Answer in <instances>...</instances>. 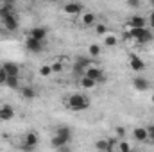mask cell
<instances>
[{"label":"cell","mask_w":154,"mask_h":152,"mask_svg":"<svg viewBox=\"0 0 154 152\" xmlns=\"http://www.w3.org/2000/svg\"><path fill=\"white\" fill-rule=\"evenodd\" d=\"M65 104L70 111H86L90 108V99L84 93H70L66 97Z\"/></svg>","instance_id":"cell-1"},{"label":"cell","mask_w":154,"mask_h":152,"mask_svg":"<svg viewBox=\"0 0 154 152\" xmlns=\"http://www.w3.org/2000/svg\"><path fill=\"white\" fill-rule=\"evenodd\" d=\"M70 140H72V131H70V127H66V125L57 127V129H56V136L52 138V147L59 150L61 147L68 145Z\"/></svg>","instance_id":"cell-2"},{"label":"cell","mask_w":154,"mask_h":152,"mask_svg":"<svg viewBox=\"0 0 154 152\" xmlns=\"http://www.w3.org/2000/svg\"><path fill=\"white\" fill-rule=\"evenodd\" d=\"M2 25H4V29L5 31H9V32H16L18 31V16L14 14V13H11V14H7L5 18H2Z\"/></svg>","instance_id":"cell-3"},{"label":"cell","mask_w":154,"mask_h":152,"mask_svg":"<svg viewBox=\"0 0 154 152\" xmlns=\"http://www.w3.org/2000/svg\"><path fill=\"white\" fill-rule=\"evenodd\" d=\"M43 47H45V41L34 39V38H31V36H27V39H25V48L31 54H39L43 50Z\"/></svg>","instance_id":"cell-4"},{"label":"cell","mask_w":154,"mask_h":152,"mask_svg":"<svg viewBox=\"0 0 154 152\" xmlns=\"http://www.w3.org/2000/svg\"><path fill=\"white\" fill-rule=\"evenodd\" d=\"M82 9H84V5L81 2H68L63 5V13L68 16H79L82 13Z\"/></svg>","instance_id":"cell-5"},{"label":"cell","mask_w":154,"mask_h":152,"mask_svg":"<svg viewBox=\"0 0 154 152\" xmlns=\"http://www.w3.org/2000/svg\"><path fill=\"white\" fill-rule=\"evenodd\" d=\"M38 141H39L38 132L31 131V132H27V134L23 136V145H22V149H25V150H32V149L38 145Z\"/></svg>","instance_id":"cell-6"},{"label":"cell","mask_w":154,"mask_h":152,"mask_svg":"<svg viewBox=\"0 0 154 152\" xmlns=\"http://www.w3.org/2000/svg\"><path fill=\"white\" fill-rule=\"evenodd\" d=\"M133 138H134V141H138V143L149 141V131H147V127H134V129H133Z\"/></svg>","instance_id":"cell-7"},{"label":"cell","mask_w":154,"mask_h":152,"mask_svg":"<svg viewBox=\"0 0 154 152\" xmlns=\"http://www.w3.org/2000/svg\"><path fill=\"white\" fill-rule=\"evenodd\" d=\"M13 118H14V109H13V106H9V104L0 106V122H9V120H13Z\"/></svg>","instance_id":"cell-8"},{"label":"cell","mask_w":154,"mask_h":152,"mask_svg":"<svg viewBox=\"0 0 154 152\" xmlns=\"http://www.w3.org/2000/svg\"><path fill=\"white\" fill-rule=\"evenodd\" d=\"M2 68L5 70L7 75H20V65L14 63V61H5L2 65Z\"/></svg>","instance_id":"cell-9"},{"label":"cell","mask_w":154,"mask_h":152,"mask_svg":"<svg viewBox=\"0 0 154 152\" xmlns=\"http://www.w3.org/2000/svg\"><path fill=\"white\" fill-rule=\"evenodd\" d=\"M129 65H131V68H133L134 72H142V70L145 68V63H143L136 54H131V56H129Z\"/></svg>","instance_id":"cell-10"},{"label":"cell","mask_w":154,"mask_h":152,"mask_svg":"<svg viewBox=\"0 0 154 152\" xmlns=\"http://www.w3.org/2000/svg\"><path fill=\"white\" fill-rule=\"evenodd\" d=\"M47 29L45 27H32L31 29V32H29V36L31 38H34V39H39V41H45L47 39Z\"/></svg>","instance_id":"cell-11"},{"label":"cell","mask_w":154,"mask_h":152,"mask_svg":"<svg viewBox=\"0 0 154 152\" xmlns=\"http://www.w3.org/2000/svg\"><path fill=\"white\" fill-rule=\"evenodd\" d=\"M133 88L136 91H145V90H149V81L143 79V77H134L133 79Z\"/></svg>","instance_id":"cell-12"},{"label":"cell","mask_w":154,"mask_h":152,"mask_svg":"<svg viewBox=\"0 0 154 152\" xmlns=\"http://www.w3.org/2000/svg\"><path fill=\"white\" fill-rule=\"evenodd\" d=\"M104 70L102 68H99V66H95V65H90L86 70H84V74L82 75H88L90 79H93V81H97L99 77H100V74H102Z\"/></svg>","instance_id":"cell-13"},{"label":"cell","mask_w":154,"mask_h":152,"mask_svg":"<svg viewBox=\"0 0 154 152\" xmlns=\"http://www.w3.org/2000/svg\"><path fill=\"white\" fill-rule=\"evenodd\" d=\"M20 95L25 99V100H32V99H36V90L32 88V86H22L20 88Z\"/></svg>","instance_id":"cell-14"},{"label":"cell","mask_w":154,"mask_h":152,"mask_svg":"<svg viewBox=\"0 0 154 152\" xmlns=\"http://www.w3.org/2000/svg\"><path fill=\"white\" fill-rule=\"evenodd\" d=\"M129 27H147V18L145 16H131L129 18Z\"/></svg>","instance_id":"cell-15"},{"label":"cell","mask_w":154,"mask_h":152,"mask_svg":"<svg viewBox=\"0 0 154 152\" xmlns=\"http://www.w3.org/2000/svg\"><path fill=\"white\" fill-rule=\"evenodd\" d=\"M81 23H82L84 27H93V25L97 23V16H95L93 13H84L82 18H81Z\"/></svg>","instance_id":"cell-16"},{"label":"cell","mask_w":154,"mask_h":152,"mask_svg":"<svg viewBox=\"0 0 154 152\" xmlns=\"http://www.w3.org/2000/svg\"><path fill=\"white\" fill-rule=\"evenodd\" d=\"M5 86L11 88V90H18V88H20V75H7Z\"/></svg>","instance_id":"cell-17"},{"label":"cell","mask_w":154,"mask_h":152,"mask_svg":"<svg viewBox=\"0 0 154 152\" xmlns=\"http://www.w3.org/2000/svg\"><path fill=\"white\" fill-rule=\"evenodd\" d=\"M79 82H81V86H82L84 90H93V88L97 86V81L90 79L88 75H82V77H81V81H79Z\"/></svg>","instance_id":"cell-18"},{"label":"cell","mask_w":154,"mask_h":152,"mask_svg":"<svg viewBox=\"0 0 154 152\" xmlns=\"http://www.w3.org/2000/svg\"><path fill=\"white\" fill-rule=\"evenodd\" d=\"M104 47L106 48H113V47H116V43H118V38H116L115 34H104Z\"/></svg>","instance_id":"cell-19"},{"label":"cell","mask_w":154,"mask_h":152,"mask_svg":"<svg viewBox=\"0 0 154 152\" xmlns=\"http://www.w3.org/2000/svg\"><path fill=\"white\" fill-rule=\"evenodd\" d=\"M88 54H90L91 57H99V56L102 54V47L97 45V43H91V45L88 47Z\"/></svg>","instance_id":"cell-20"},{"label":"cell","mask_w":154,"mask_h":152,"mask_svg":"<svg viewBox=\"0 0 154 152\" xmlns=\"http://www.w3.org/2000/svg\"><path fill=\"white\" fill-rule=\"evenodd\" d=\"M11 13H14V5H11V4H2L0 5V18H5Z\"/></svg>","instance_id":"cell-21"},{"label":"cell","mask_w":154,"mask_h":152,"mask_svg":"<svg viewBox=\"0 0 154 152\" xmlns=\"http://www.w3.org/2000/svg\"><path fill=\"white\" fill-rule=\"evenodd\" d=\"M136 41H138L140 45H145V43H149V41H152V32H151L149 29H145V32H143V34H142L140 38L136 39Z\"/></svg>","instance_id":"cell-22"},{"label":"cell","mask_w":154,"mask_h":152,"mask_svg":"<svg viewBox=\"0 0 154 152\" xmlns=\"http://www.w3.org/2000/svg\"><path fill=\"white\" fill-rule=\"evenodd\" d=\"M93 29H95V34H99V36H104V34H108V25L106 23H95L93 25Z\"/></svg>","instance_id":"cell-23"},{"label":"cell","mask_w":154,"mask_h":152,"mask_svg":"<svg viewBox=\"0 0 154 152\" xmlns=\"http://www.w3.org/2000/svg\"><path fill=\"white\" fill-rule=\"evenodd\" d=\"M95 149L100 150V152H108V140H106V138L97 140V141H95Z\"/></svg>","instance_id":"cell-24"},{"label":"cell","mask_w":154,"mask_h":152,"mask_svg":"<svg viewBox=\"0 0 154 152\" xmlns=\"http://www.w3.org/2000/svg\"><path fill=\"white\" fill-rule=\"evenodd\" d=\"M54 72H52V66L50 65H43L41 68H39V75L41 77H48V75H52Z\"/></svg>","instance_id":"cell-25"},{"label":"cell","mask_w":154,"mask_h":152,"mask_svg":"<svg viewBox=\"0 0 154 152\" xmlns=\"http://www.w3.org/2000/svg\"><path fill=\"white\" fill-rule=\"evenodd\" d=\"M131 149H133V147H131L127 141H124V140H118V149H116V150H120V152H129Z\"/></svg>","instance_id":"cell-26"},{"label":"cell","mask_w":154,"mask_h":152,"mask_svg":"<svg viewBox=\"0 0 154 152\" xmlns=\"http://www.w3.org/2000/svg\"><path fill=\"white\" fill-rule=\"evenodd\" d=\"M118 149V140L116 138H109L108 140V152H113Z\"/></svg>","instance_id":"cell-27"},{"label":"cell","mask_w":154,"mask_h":152,"mask_svg":"<svg viewBox=\"0 0 154 152\" xmlns=\"http://www.w3.org/2000/svg\"><path fill=\"white\" fill-rule=\"evenodd\" d=\"M50 66H52V72H54V74H59V72H63V68H65V66H63V63H59V61L52 63Z\"/></svg>","instance_id":"cell-28"},{"label":"cell","mask_w":154,"mask_h":152,"mask_svg":"<svg viewBox=\"0 0 154 152\" xmlns=\"http://www.w3.org/2000/svg\"><path fill=\"white\" fill-rule=\"evenodd\" d=\"M125 4L131 7V9H138L142 5V0H125Z\"/></svg>","instance_id":"cell-29"},{"label":"cell","mask_w":154,"mask_h":152,"mask_svg":"<svg viewBox=\"0 0 154 152\" xmlns=\"http://www.w3.org/2000/svg\"><path fill=\"white\" fill-rule=\"evenodd\" d=\"M5 79H7V74H5V70L0 66V86H5Z\"/></svg>","instance_id":"cell-30"},{"label":"cell","mask_w":154,"mask_h":152,"mask_svg":"<svg viewBox=\"0 0 154 152\" xmlns=\"http://www.w3.org/2000/svg\"><path fill=\"white\" fill-rule=\"evenodd\" d=\"M104 82H108V74H104V72H102L100 77L97 79V84H104Z\"/></svg>","instance_id":"cell-31"},{"label":"cell","mask_w":154,"mask_h":152,"mask_svg":"<svg viewBox=\"0 0 154 152\" xmlns=\"http://www.w3.org/2000/svg\"><path fill=\"white\" fill-rule=\"evenodd\" d=\"M147 23H149L151 29H154V11H151V14H149V18H147Z\"/></svg>","instance_id":"cell-32"},{"label":"cell","mask_w":154,"mask_h":152,"mask_svg":"<svg viewBox=\"0 0 154 152\" xmlns=\"http://www.w3.org/2000/svg\"><path fill=\"white\" fill-rule=\"evenodd\" d=\"M147 131H149V140H151V141H154V123L147 127Z\"/></svg>","instance_id":"cell-33"},{"label":"cell","mask_w":154,"mask_h":152,"mask_svg":"<svg viewBox=\"0 0 154 152\" xmlns=\"http://www.w3.org/2000/svg\"><path fill=\"white\" fill-rule=\"evenodd\" d=\"M115 131H116V134H118L120 138H124V136H125V129H124V127H116Z\"/></svg>","instance_id":"cell-34"},{"label":"cell","mask_w":154,"mask_h":152,"mask_svg":"<svg viewBox=\"0 0 154 152\" xmlns=\"http://www.w3.org/2000/svg\"><path fill=\"white\" fill-rule=\"evenodd\" d=\"M4 4H11V5H14V0H4Z\"/></svg>","instance_id":"cell-35"},{"label":"cell","mask_w":154,"mask_h":152,"mask_svg":"<svg viewBox=\"0 0 154 152\" xmlns=\"http://www.w3.org/2000/svg\"><path fill=\"white\" fill-rule=\"evenodd\" d=\"M151 100H152V104H154V93H152V97H151Z\"/></svg>","instance_id":"cell-36"},{"label":"cell","mask_w":154,"mask_h":152,"mask_svg":"<svg viewBox=\"0 0 154 152\" xmlns=\"http://www.w3.org/2000/svg\"><path fill=\"white\" fill-rule=\"evenodd\" d=\"M48 2H61V0H48Z\"/></svg>","instance_id":"cell-37"}]
</instances>
